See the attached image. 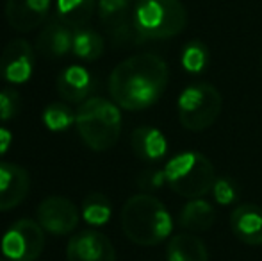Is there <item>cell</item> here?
I'll use <instances>...</instances> for the list:
<instances>
[{
	"label": "cell",
	"instance_id": "obj_9",
	"mask_svg": "<svg viewBox=\"0 0 262 261\" xmlns=\"http://www.w3.org/2000/svg\"><path fill=\"white\" fill-rule=\"evenodd\" d=\"M80 220L79 208L61 195L47 197L38 208V222L54 236H66L77 229Z\"/></svg>",
	"mask_w": 262,
	"mask_h": 261
},
{
	"label": "cell",
	"instance_id": "obj_26",
	"mask_svg": "<svg viewBox=\"0 0 262 261\" xmlns=\"http://www.w3.org/2000/svg\"><path fill=\"white\" fill-rule=\"evenodd\" d=\"M212 195L217 204L228 206V204H232V202L237 200L239 190L234 181H230V179H227V177H217L212 186Z\"/></svg>",
	"mask_w": 262,
	"mask_h": 261
},
{
	"label": "cell",
	"instance_id": "obj_17",
	"mask_svg": "<svg viewBox=\"0 0 262 261\" xmlns=\"http://www.w3.org/2000/svg\"><path fill=\"white\" fill-rule=\"evenodd\" d=\"M130 147L134 154L143 161H159L168 152V142L164 134L156 127L143 126L132 131Z\"/></svg>",
	"mask_w": 262,
	"mask_h": 261
},
{
	"label": "cell",
	"instance_id": "obj_1",
	"mask_svg": "<svg viewBox=\"0 0 262 261\" xmlns=\"http://www.w3.org/2000/svg\"><path fill=\"white\" fill-rule=\"evenodd\" d=\"M169 68L156 54H138L114 66L109 77V93L116 106L141 111L154 106L166 91Z\"/></svg>",
	"mask_w": 262,
	"mask_h": 261
},
{
	"label": "cell",
	"instance_id": "obj_11",
	"mask_svg": "<svg viewBox=\"0 0 262 261\" xmlns=\"http://www.w3.org/2000/svg\"><path fill=\"white\" fill-rule=\"evenodd\" d=\"M68 261H116L114 245L104 233L86 229L73 234L66 247Z\"/></svg>",
	"mask_w": 262,
	"mask_h": 261
},
{
	"label": "cell",
	"instance_id": "obj_13",
	"mask_svg": "<svg viewBox=\"0 0 262 261\" xmlns=\"http://www.w3.org/2000/svg\"><path fill=\"white\" fill-rule=\"evenodd\" d=\"M52 0H6L4 14L14 31L29 32L47 20Z\"/></svg>",
	"mask_w": 262,
	"mask_h": 261
},
{
	"label": "cell",
	"instance_id": "obj_19",
	"mask_svg": "<svg viewBox=\"0 0 262 261\" xmlns=\"http://www.w3.org/2000/svg\"><path fill=\"white\" fill-rule=\"evenodd\" d=\"M168 261H209L205 244L191 233H180L169 240L166 249Z\"/></svg>",
	"mask_w": 262,
	"mask_h": 261
},
{
	"label": "cell",
	"instance_id": "obj_21",
	"mask_svg": "<svg viewBox=\"0 0 262 261\" xmlns=\"http://www.w3.org/2000/svg\"><path fill=\"white\" fill-rule=\"evenodd\" d=\"M105 50V42L100 32L91 27L77 29L73 32V47L72 52L82 61H97L102 57Z\"/></svg>",
	"mask_w": 262,
	"mask_h": 261
},
{
	"label": "cell",
	"instance_id": "obj_5",
	"mask_svg": "<svg viewBox=\"0 0 262 261\" xmlns=\"http://www.w3.org/2000/svg\"><path fill=\"white\" fill-rule=\"evenodd\" d=\"M166 183L175 193L187 198H200L212 192L216 172L212 163L200 152L177 154L164 167Z\"/></svg>",
	"mask_w": 262,
	"mask_h": 261
},
{
	"label": "cell",
	"instance_id": "obj_2",
	"mask_svg": "<svg viewBox=\"0 0 262 261\" xmlns=\"http://www.w3.org/2000/svg\"><path fill=\"white\" fill-rule=\"evenodd\" d=\"M173 220L166 206L150 193L130 197L121 208V229L136 245L154 247L169 236Z\"/></svg>",
	"mask_w": 262,
	"mask_h": 261
},
{
	"label": "cell",
	"instance_id": "obj_14",
	"mask_svg": "<svg viewBox=\"0 0 262 261\" xmlns=\"http://www.w3.org/2000/svg\"><path fill=\"white\" fill-rule=\"evenodd\" d=\"M73 32L59 18H52L45 24L36 38V50L45 59H61L72 50Z\"/></svg>",
	"mask_w": 262,
	"mask_h": 261
},
{
	"label": "cell",
	"instance_id": "obj_12",
	"mask_svg": "<svg viewBox=\"0 0 262 261\" xmlns=\"http://www.w3.org/2000/svg\"><path fill=\"white\" fill-rule=\"evenodd\" d=\"M31 190V175L24 167L0 159V211H9L24 202Z\"/></svg>",
	"mask_w": 262,
	"mask_h": 261
},
{
	"label": "cell",
	"instance_id": "obj_28",
	"mask_svg": "<svg viewBox=\"0 0 262 261\" xmlns=\"http://www.w3.org/2000/svg\"><path fill=\"white\" fill-rule=\"evenodd\" d=\"M11 143H13V134L6 127H0V157L7 154V150L11 149Z\"/></svg>",
	"mask_w": 262,
	"mask_h": 261
},
{
	"label": "cell",
	"instance_id": "obj_24",
	"mask_svg": "<svg viewBox=\"0 0 262 261\" xmlns=\"http://www.w3.org/2000/svg\"><path fill=\"white\" fill-rule=\"evenodd\" d=\"M209 63V50L202 42H191L182 50V66L191 73H200Z\"/></svg>",
	"mask_w": 262,
	"mask_h": 261
},
{
	"label": "cell",
	"instance_id": "obj_7",
	"mask_svg": "<svg viewBox=\"0 0 262 261\" xmlns=\"http://www.w3.org/2000/svg\"><path fill=\"white\" fill-rule=\"evenodd\" d=\"M45 249V229L38 220H16L2 236V254L9 261H36Z\"/></svg>",
	"mask_w": 262,
	"mask_h": 261
},
{
	"label": "cell",
	"instance_id": "obj_3",
	"mask_svg": "<svg viewBox=\"0 0 262 261\" xmlns=\"http://www.w3.org/2000/svg\"><path fill=\"white\" fill-rule=\"evenodd\" d=\"M75 127L88 149L95 152H105L113 149L120 139V106L104 97H90L77 108Z\"/></svg>",
	"mask_w": 262,
	"mask_h": 261
},
{
	"label": "cell",
	"instance_id": "obj_10",
	"mask_svg": "<svg viewBox=\"0 0 262 261\" xmlns=\"http://www.w3.org/2000/svg\"><path fill=\"white\" fill-rule=\"evenodd\" d=\"M36 56L27 39H11L0 54V77L9 84H24L34 73Z\"/></svg>",
	"mask_w": 262,
	"mask_h": 261
},
{
	"label": "cell",
	"instance_id": "obj_29",
	"mask_svg": "<svg viewBox=\"0 0 262 261\" xmlns=\"http://www.w3.org/2000/svg\"><path fill=\"white\" fill-rule=\"evenodd\" d=\"M260 70H262V56H260Z\"/></svg>",
	"mask_w": 262,
	"mask_h": 261
},
{
	"label": "cell",
	"instance_id": "obj_4",
	"mask_svg": "<svg viewBox=\"0 0 262 261\" xmlns=\"http://www.w3.org/2000/svg\"><path fill=\"white\" fill-rule=\"evenodd\" d=\"M186 25L187 13L180 0H138L134 7V27L141 42L169 39Z\"/></svg>",
	"mask_w": 262,
	"mask_h": 261
},
{
	"label": "cell",
	"instance_id": "obj_27",
	"mask_svg": "<svg viewBox=\"0 0 262 261\" xmlns=\"http://www.w3.org/2000/svg\"><path fill=\"white\" fill-rule=\"evenodd\" d=\"M166 181V175H164V170H146V172H141L138 177V185L139 188L146 190H159L162 186V183Z\"/></svg>",
	"mask_w": 262,
	"mask_h": 261
},
{
	"label": "cell",
	"instance_id": "obj_8",
	"mask_svg": "<svg viewBox=\"0 0 262 261\" xmlns=\"http://www.w3.org/2000/svg\"><path fill=\"white\" fill-rule=\"evenodd\" d=\"M98 16L114 45L143 43L134 27L130 0H98Z\"/></svg>",
	"mask_w": 262,
	"mask_h": 261
},
{
	"label": "cell",
	"instance_id": "obj_23",
	"mask_svg": "<svg viewBox=\"0 0 262 261\" xmlns=\"http://www.w3.org/2000/svg\"><path fill=\"white\" fill-rule=\"evenodd\" d=\"M43 124L49 131L62 132L75 124V113L66 102H52L43 111Z\"/></svg>",
	"mask_w": 262,
	"mask_h": 261
},
{
	"label": "cell",
	"instance_id": "obj_18",
	"mask_svg": "<svg viewBox=\"0 0 262 261\" xmlns=\"http://www.w3.org/2000/svg\"><path fill=\"white\" fill-rule=\"evenodd\" d=\"M216 222V209L204 198H193L186 202L179 213V226L186 231H209Z\"/></svg>",
	"mask_w": 262,
	"mask_h": 261
},
{
	"label": "cell",
	"instance_id": "obj_22",
	"mask_svg": "<svg viewBox=\"0 0 262 261\" xmlns=\"http://www.w3.org/2000/svg\"><path fill=\"white\" fill-rule=\"evenodd\" d=\"M111 213V202L104 193H91L84 198L82 202V218L86 220L90 226H104L109 222Z\"/></svg>",
	"mask_w": 262,
	"mask_h": 261
},
{
	"label": "cell",
	"instance_id": "obj_15",
	"mask_svg": "<svg viewBox=\"0 0 262 261\" xmlns=\"http://www.w3.org/2000/svg\"><path fill=\"white\" fill-rule=\"evenodd\" d=\"M57 93L68 104H82L95 88V79L84 66L70 65L57 77Z\"/></svg>",
	"mask_w": 262,
	"mask_h": 261
},
{
	"label": "cell",
	"instance_id": "obj_16",
	"mask_svg": "<svg viewBox=\"0 0 262 261\" xmlns=\"http://www.w3.org/2000/svg\"><path fill=\"white\" fill-rule=\"evenodd\" d=\"M230 226L234 234L246 245L262 244V208L257 204H241L232 211Z\"/></svg>",
	"mask_w": 262,
	"mask_h": 261
},
{
	"label": "cell",
	"instance_id": "obj_25",
	"mask_svg": "<svg viewBox=\"0 0 262 261\" xmlns=\"http://www.w3.org/2000/svg\"><path fill=\"white\" fill-rule=\"evenodd\" d=\"M21 97L14 88L0 90V122H9L20 115Z\"/></svg>",
	"mask_w": 262,
	"mask_h": 261
},
{
	"label": "cell",
	"instance_id": "obj_6",
	"mask_svg": "<svg viewBox=\"0 0 262 261\" xmlns=\"http://www.w3.org/2000/svg\"><path fill=\"white\" fill-rule=\"evenodd\" d=\"M177 111L187 131H204L220 116L221 93L210 83H194L180 93Z\"/></svg>",
	"mask_w": 262,
	"mask_h": 261
},
{
	"label": "cell",
	"instance_id": "obj_20",
	"mask_svg": "<svg viewBox=\"0 0 262 261\" xmlns=\"http://www.w3.org/2000/svg\"><path fill=\"white\" fill-rule=\"evenodd\" d=\"M95 9L97 0H55V16L75 31L90 24Z\"/></svg>",
	"mask_w": 262,
	"mask_h": 261
}]
</instances>
